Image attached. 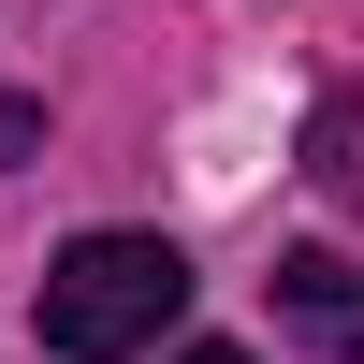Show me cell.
<instances>
[{
  "label": "cell",
  "instance_id": "obj_1",
  "mask_svg": "<svg viewBox=\"0 0 364 364\" xmlns=\"http://www.w3.org/2000/svg\"><path fill=\"white\" fill-rule=\"evenodd\" d=\"M175 306H190V262L161 248V233H73V248L44 262V350L58 364H132L175 336Z\"/></svg>",
  "mask_w": 364,
  "mask_h": 364
},
{
  "label": "cell",
  "instance_id": "obj_2",
  "mask_svg": "<svg viewBox=\"0 0 364 364\" xmlns=\"http://www.w3.org/2000/svg\"><path fill=\"white\" fill-rule=\"evenodd\" d=\"M277 321L306 350H336V364H364V262H336V248H277Z\"/></svg>",
  "mask_w": 364,
  "mask_h": 364
},
{
  "label": "cell",
  "instance_id": "obj_3",
  "mask_svg": "<svg viewBox=\"0 0 364 364\" xmlns=\"http://www.w3.org/2000/svg\"><path fill=\"white\" fill-rule=\"evenodd\" d=\"M306 175H321V190H336L350 219H364V87H336V102H321V132H306Z\"/></svg>",
  "mask_w": 364,
  "mask_h": 364
},
{
  "label": "cell",
  "instance_id": "obj_4",
  "mask_svg": "<svg viewBox=\"0 0 364 364\" xmlns=\"http://www.w3.org/2000/svg\"><path fill=\"white\" fill-rule=\"evenodd\" d=\"M29 146H44V102H29V87H0V161H29Z\"/></svg>",
  "mask_w": 364,
  "mask_h": 364
},
{
  "label": "cell",
  "instance_id": "obj_5",
  "mask_svg": "<svg viewBox=\"0 0 364 364\" xmlns=\"http://www.w3.org/2000/svg\"><path fill=\"white\" fill-rule=\"evenodd\" d=\"M175 364H248V350H219V336H204V350H175Z\"/></svg>",
  "mask_w": 364,
  "mask_h": 364
}]
</instances>
